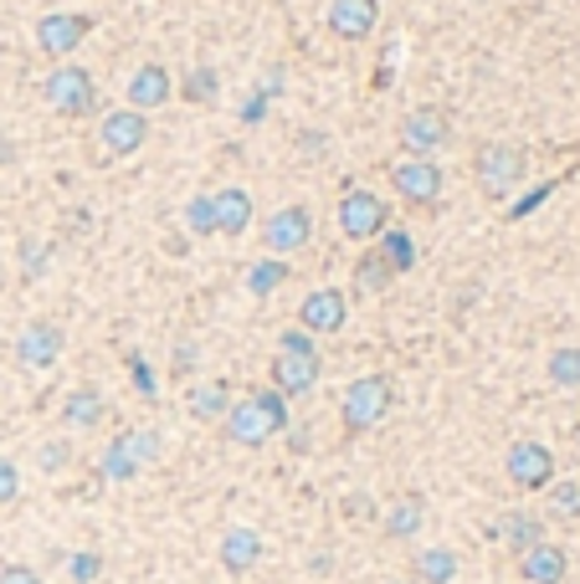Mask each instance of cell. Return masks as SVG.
I'll use <instances>...</instances> for the list:
<instances>
[{
	"label": "cell",
	"mask_w": 580,
	"mask_h": 584,
	"mask_svg": "<svg viewBox=\"0 0 580 584\" xmlns=\"http://www.w3.org/2000/svg\"><path fill=\"white\" fill-rule=\"evenodd\" d=\"M278 431H288V400L278 390H252V395L231 400L227 421H221V436L231 446H242V452H257V446H268Z\"/></svg>",
	"instance_id": "1"
},
{
	"label": "cell",
	"mask_w": 580,
	"mask_h": 584,
	"mask_svg": "<svg viewBox=\"0 0 580 584\" xmlns=\"http://www.w3.org/2000/svg\"><path fill=\"white\" fill-rule=\"evenodd\" d=\"M391 411H396L391 374H360V380H350V390L339 395V431H344V441L370 436L376 425H386Z\"/></svg>",
	"instance_id": "2"
},
{
	"label": "cell",
	"mask_w": 580,
	"mask_h": 584,
	"mask_svg": "<svg viewBox=\"0 0 580 584\" xmlns=\"http://www.w3.org/2000/svg\"><path fill=\"white\" fill-rule=\"evenodd\" d=\"M529 174V149L509 144V139H483L472 149V185L483 190V200H509Z\"/></svg>",
	"instance_id": "3"
},
{
	"label": "cell",
	"mask_w": 580,
	"mask_h": 584,
	"mask_svg": "<svg viewBox=\"0 0 580 584\" xmlns=\"http://www.w3.org/2000/svg\"><path fill=\"white\" fill-rule=\"evenodd\" d=\"M391 190L411 211H437V205H442V190H447V174L432 154H406V160L391 164Z\"/></svg>",
	"instance_id": "4"
},
{
	"label": "cell",
	"mask_w": 580,
	"mask_h": 584,
	"mask_svg": "<svg viewBox=\"0 0 580 584\" xmlns=\"http://www.w3.org/2000/svg\"><path fill=\"white\" fill-rule=\"evenodd\" d=\"M41 98H47V108L62 113V119H88V113H98V82H93V72L78 62L52 67L47 82H41Z\"/></svg>",
	"instance_id": "5"
},
{
	"label": "cell",
	"mask_w": 580,
	"mask_h": 584,
	"mask_svg": "<svg viewBox=\"0 0 580 584\" xmlns=\"http://www.w3.org/2000/svg\"><path fill=\"white\" fill-rule=\"evenodd\" d=\"M396 139H401L406 154H437V149L452 144V113L437 103L406 108L401 123H396Z\"/></svg>",
	"instance_id": "6"
},
{
	"label": "cell",
	"mask_w": 580,
	"mask_h": 584,
	"mask_svg": "<svg viewBox=\"0 0 580 584\" xmlns=\"http://www.w3.org/2000/svg\"><path fill=\"white\" fill-rule=\"evenodd\" d=\"M149 462H160V431H154V425H139V431H123V436L109 441V452H103V477L129 482V477H139Z\"/></svg>",
	"instance_id": "7"
},
{
	"label": "cell",
	"mask_w": 580,
	"mask_h": 584,
	"mask_svg": "<svg viewBox=\"0 0 580 584\" xmlns=\"http://www.w3.org/2000/svg\"><path fill=\"white\" fill-rule=\"evenodd\" d=\"M391 226V200H380L376 190H344L339 200V231L350 241H380V231Z\"/></svg>",
	"instance_id": "8"
},
{
	"label": "cell",
	"mask_w": 580,
	"mask_h": 584,
	"mask_svg": "<svg viewBox=\"0 0 580 584\" xmlns=\"http://www.w3.org/2000/svg\"><path fill=\"white\" fill-rule=\"evenodd\" d=\"M309 241H313V211L303 200L278 205V211L262 221V246H268V256H298Z\"/></svg>",
	"instance_id": "9"
},
{
	"label": "cell",
	"mask_w": 580,
	"mask_h": 584,
	"mask_svg": "<svg viewBox=\"0 0 580 584\" xmlns=\"http://www.w3.org/2000/svg\"><path fill=\"white\" fill-rule=\"evenodd\" d=\"M503 477L519 492H544L554 482V452L544 441H513L503 452Z\"/></svg>",
	"instance_id": "10"
},
{
	"label": "cell",
	"mask_w": 580,
	"mask_h": 584,
	"mask_svg": "<svg viewBox=\"0 0 580 584\" xmlns=\"http://www.w3.org/2000/svg\"><path fill=\"white\" fill-rule=\"evenodd\" d=\"M68 349V329L57 319H31L27 329L16 333V364L21 370H52Z\"/></svg>",
	"instance_id": "11"
},
{
	"label": "cell",
	"mask_w": 580,
	"mask_h": 584,
	"mask_svg": "<svg viewBox=\"0 0 580 584\" xmlns=\"http://www.w3.org/2000/svg\"><path fill=\"white\" fill-rule=\"evenodd\" d=\"M98 139H103V149H109L113 160H134L139 149L149 144V113H139V108H109L103 119H98Z\"/></svg>",
	"instance_id": "12"
},
{
	"label": "cell",
	"mask_w": 580,
	"mask_h": 584,
	"mask_svg": "<svg viewBox=\"0 0 580 584\" xmlns=\"http://www.w3.org/2000/svg\"><path fill=\"white\" fill-rule=\"evenodd\" d=\"M88 31H93V16H82V11H47L37 21V52L57 57V62H68L82 41H88Z\"/></svg>",
	"instance_id": "13"
},
{
	"label": "cell",
	"mask_w": 580,
	"mask_h": 584,
	"mask_svg": "<svg viewBox=\"0 0 580 584\" xmlns=\"http://www.w3.org/2000/svg\"><path fill=\"white\" fill-rule=\"evenodd\" d=\"M268 374H272V390H278L283 400H303V395H313L319 380H324V354H288V349H278Z\"/></svg>",
	"instance_id": "14"
},
{
	"label": "cell",
	"mask_w": 580,
	"mask_h": 584,
	"mask_svg": "<svg viewBox=\"0 0 580 584\" xmlns=\"http://www.w3.org/2000/svg\"><path fill=\"white\" fill-rule=\"evenodd\" d=\"M350 323V298L339 288H313L303 303H298V329L313 333V339H329Z\"/></svg>",
	"instance_id": "15"
},
{
	"label": "cell",
	"mask_w": 580,
	"mask_h": 584,
	"mask_svg": "<svg viewBox=\"0 0 580 584\" xmlns=\"http://www.w3.org/2000/svg\"><path fill=\"white\" fill-rule=\"evenodd\" d=\"M329 37L339 41H370L380 27V0H334L324 16Z\"/></svg>",
	"instance_id": "16"
},
{
	"label": "cell",
	"mask_w": 580,
	"mask_h": 584,
	"mask_svg": "<svg viewBox=\"0 0 580 584\" xmlns=\"http://www.w3.org/2000/svg\"><path fill=\"white\" fill-rule=\"evenodd\" d=\"M123 98H129V108H139V113H154V108H164L170 98H176V78H170V67L160 62H144L129 72V88H123Z\"/></svg>",
	"instance_id": "17"
},
{
	"label": "cell",
	"mask_w": 580,
	"mask_h": 584,
	"mask_svg": "<svg viewBox=\"0 0 580 584\" xmlns=\"http://www.w3.org/2000/svg\"><path fill=\"white\" fill-rule=\"evenodd\" d=\"M217 558H221V570L237 574V580H242V574H252L257 558H262V533L247 528V523H231V528L221 533Z\"/></svg>",
	"instance_id": "18"
},
{
	"label": "cell",
	"mask_w": 580,
	"mask_h": 584,
	"mask_svg": "<svg viewBox=\"0 0 580 584\" xmlns=\"http://www.w3.org/2000/svg\"><path fill=\"white\" fill-rule=\"evenodd\" d=\"M519 574H524L529 584H566L570 554L560 544H550V538H540L534 548H524V554H519Z\"/></svg>",
	"instance_id": "19"
},
{
	"label": "cell",
	"mask_w": 580,
	"mask_h": 584,
	"mask_svg": "<svg viewBox=\"0 0 580 584\" xmlns=\"http://www.w3.org/2000/svg\"><path fill=\"white\" fill-rule=\"evenodd\" d=\"M488 533H493L503 548L524 554V548H534V544L544 538V518H540V513H524V507H513V513H499Z\"/></svg>",
	"instance_id": "20"
},
{
	"label": "cell",
	"mask_w": 580,
	"mask_h": 584,
	"mask_svg": "<svg viewBox=\"0 0 580 584\" xmlns=\"http://www.w3.org/2000/svg\"><path fill=\"white\" fill-rule=\"evenodd\" d=\"M103 421H109V400H103V390L78 385L68 400H62V425H68V431H98Z\"/></svg>",
	"instance_id": "21"
},
{
	"label": "cell",
	"mask_w": 580,
	"mask_h": 584,
	"mask_svg": "<svg viewBox=\"0 0 580 584\" xmlns=\"http://www.w3.org/2000/svg\"><path fill=\"white\" fill-rule=\"evenodd\" d=\"M231 385L227 380H201V385L186 395V411H190V421H201V425H221L227 421V411H231Z\"/></svg>",
	"instance_id": "22"
},
{
	"label": "cell",
	"mask_w": 580,
	"mask_h": 584,
	"mask_svg": "<svg viewBox=\"0 0 580 584\" xmlns=\"http://www.w3.org/2000/svg\"><path fill=\"white\" fill-rule=\"evenodd\" d=\"M421 523H427V503H421L417 492H401L391 507H386V518H380V533L386 538H396V544H406V538H417Z\"/></svg>",
	"instance_id": "23"
},
{
	"label": "cell",
	"mask_w": 580,
	"mask_h": 584,
	"mask_svg": "<svg viewBox=\"0 0 580 584\" xmlns=\"http://www.w3.org/2000/svg\"><path fill=\"white\" fill-rule=\"evenodd\" d=\"M211 205H217V236H242V231L252 226V195H247L242 185L217 190Z\"/></svg>",
	"instance_id": "24"
},
{
	"label": "cell",
	"mask_w": 580,
	"mask_h": 584,
	"mask_svg": "<svg viewBox=\"0 0 580 584\" xmlns=\"http://www.w3.org/2000/svg\"><path fill=\"white\" fill-rule=\"evenodd\" d=\"M391 288H396L391 262L380 256V246H364V252L354 256V292H360V298H380V292H391Z\"/></svg>",
	"instance_id": "25"
},
{
	"label": "cell",
	"mask_w": 580,
	"mask_h": 584,
	"mask_svg": "<svg viewBox=\"0 0 580 584\" xmlns=\"http://www.w3.org/2000/svg\"><path fill=\"white\" fill-rule=\"evenodd\" d=\"M411 580L417 584H452L458 580V548H447V544L421 548V554L411 558Z\"/></svg>",
	"instance_id": "26"
},
{
	"label": "cell",
	"mask_w": 580,
	"mask_h": 584,
	"mask_svg": "<svg viewBox=\"0 0 580 584\" xmlns=\"http://www.w3.org/2000/svg\"><path fill=\"white\" fill-rule=\"evenodd\" d=\"M370 246H380V256L391 262L396 278H406V272H417V236L401 226H386L380 231V241H370Z\"/></svg>",
	"instance_id": "27"
},
{
	"label": "cell",
	"mask_w": 580,
	"mask_h": 584,
	"mask_svg": "<svg viewBox=\"0 0 580 584\" xmlns=\"http://www.w3.org/2000/svg\"><path fill=\"white\" fill-rule=\"evenodd\" d=\"M176 93L186 98V103H196V108L217 103V93H221V78H217V67H190L186 78L176 82Z\"/></svg>",
	"instance_id": "28"
},
{
	"label": "cell",
	"mask_w": 580,
	"mask_h": 584,
	"mask_svg": "<svg viewBox=\"0 0 580 584\" xmlns=\"http://www.w3.org/2000/svg\"><path fill=\"white\" fill-rule=\"evenodd\" d=\"M288 278H293L288 256H268V262H257L252 272H247V292H252V298H272V292L283 288Z\"/></svg>",
	"instance_id": "29"
},
{
	"label": "cell",
	"mask_w": 580,
	"mask_h": 584,
	"mask_svg": "<svg viewBox=\"0 0 580 584\" xmlns=\"http://www.w3.org/2000/svg\"><path fill=\"white\" fill-rule=\"evenodd\" d=\"M544 374H550V385H560V390H580V349L576 344L554 349L550 364H544Z\"/></svg>",
	"instance_id": "30"
},
{
	"label": "cell",
	"mask_w": 580,
	"mask_h": 584,
	"mask_svg": "<svg viewBox=\"0 0 580 584\" xmlns=\"http://www.w3.org/2000/svg\"><path fill=\"white\" fill-rule=\"evenodd\" d=\"M550 518L576 523L580 518V482H550Z\"/></svg>",
	"instance_id": "31"
},
{
	"label": "cell",
	"mask_w": 580,
	"mask_h": 584,
	"mask_svg": "<svg viewBox=\"0 0 580 584\" xmlns=\"http://www.w3.org/2000/svg\"><path fill=\"white\" fill-rule=\"evenodd\" d=\"M186 226L196 231V236H217V205H211V195L186 200Z\"/></svg>",
	"instance_id": "32"
},
{
	"label": "cell",
	"mask_w": 580,
	"mask_h": 584,
	"mask_svg": "<svg viewBox=\"0 0 580 584\" xmlns=\"http://www.w3.org/2000/svg\"><path fill=\"white\" fill-rule=\"evenodd\" d=\"M47 262H52V246L41 236H21V272H27V282H37L47 272Z\"/></svg>",
	"instance_id": "33"
},
{
	"label": "cell",
	"mask_w": 580,
	"mask_h": 584,
	"mask_svg": "<svg viewBox=\"0 0 580 584\" xmlns=\"http://www.w3.org/2000/svg\"><path fill=\"white\" fill-rule=\"evenodd\" d=\"M37 466H41V472H62V466H72V446H68V441H41V446H37Z\"/></svg>",
	"instance_id": "34"
},
{
	"label": "cell",
	"mask_w": 580,
	"mask_h": 584,
	"mask_svg": "<svg viewBox=\"0 0 580 584\" xmlns=\"http://www.w3.org/2000/svg\"><path fill=\"white\" fill-rule=\"evenodd\" d=\"M21 497V466L11 456H0V507H11Z\"/></svg>",
	"instance_id": "35"
},
{
	"label": "cell",
	"mask_w": 580,
	"mask_h": 584,
	"mask_svg": "<svg viewBox=\"0 0 580 584\" xmlns=\"http://www.w3.org/2000/svg\"><path fill=\"white\" fill-rule=\"evenodd\" d=\"M98 574H103V554H93V548H88V554H72V580L78 584H93Z\"/></svg>",
	"instance_id": "36"
},
{
	"label": "cell",
	"mask_w": 580,
	"mask_h": 584,
	"mask_svg": "<svg viewBox=\"0 0 580 584\" xmlns=\"http://www.w3.org/2000/svg\"><path fill=\"white\" fill-rule=\"evenodd\" d=\"M278 349H288V354H319L313 333H303V329H288L283 339H278Z\"/></svg>",
	"instance_id": "37"
},
{
	"label": "cell",
	"mask_w": 580,
	"mask_h": 584,
	"mask_svg": "<svg viewBox=\"0 0 580 584\" xmlns=\"http://www.w3.org/2000/svg\"><path fill=\"white\" fill-rule=\"evenodd\" d=\"M0 584H41V574L31 570V564H6V570H0Z\"/></svg>",
	"instance_id": "38"
},
{
	"label": "cell",
	"mask_w": 580,
	"mask_h": 584,
	"mask_svg": "<svg viewBox=\"0 0 580 584\" xmlns=\"http://www.w3.org/2000/svg\"><path fill=\"white\" fill-rule=\"evenodd\" d=\"M0 164H16V144H11V139L0 144Z\"/></svg>",
	"instance_id": "39"
},
{
	"label": "cell",
	"mask_w": 580,
	"mask_h": 584,
	"mask_svg": "<svg viewBox=\"0 0 580 584\" xmlns=\"http://www.w3.org/2000/svg\"><path fill=\"white\" fill-rule=\"evenodd\" d=\"M0 282H6V266H0Z\"/></svg>",
	"instance_id": "40"
}]
</instances>
